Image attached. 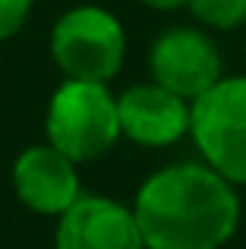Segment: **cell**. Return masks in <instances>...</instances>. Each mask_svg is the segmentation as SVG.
<instances>
[{
    "label": "cell",
    "instance_id": "3",
    "mask_svg": "<svg viewBox=\"0 0 246 249\" xmlns=\"http://www.w3.org/2000/svg\"><path fill=\"white\" fill-rule=\"evenodd\" d=\"M51 57L67 79L111 82L126 60L123 22L105 6H73L51 29Z\"/></svg>",
    "mask_w": 246,
    "mask_h": 249
},
{
    "label": "cell",
    "instance_id": "5",
    "mask_svg": "<svg viewBox=\"0 0 246 249\" xmlns=\"http://www.w3.org/2000/svg\"><path fill=\"white\" fill-rule=\"evenodd\" d=\"M148 70L158 85L171 89L186 101L209 91L224 76L218 44L202 29H193V25L161 32L148 51Z\"/></svg>",
    "mask_w": 246,
    "mask_h": 249
},
{
    "label": "cell",
    "instance_id": "2",
    "mask_svg": "<svg viewBox=\"0 0 246 249\" xmlns=\"http://www.w3.org/2000/svg\"><path fill=\"white\" fill-rule=\"evenodd\" d=\"M44 133L51 145L76 164L105 158L123 136L117 95H111L107 82L67 79L48 101Z\"/></svg>",
    "mask_w": 246,
    "mask_h": 249
},
{
    "label": "cell",
    "instance_id": "11",
    "mask_svg": "<svg viewBox=\"0 0 246 249\" xmlns=\"http://www.w3.org/2000/svg\"><path fill=\"white\" fill-rule=\"evenodd\" d=\"M145 6H152V10H161V13H167V10H180V6H186L190 0H142Z\"/></svg>",
    "mask_w": 246,
    "mask_h": 249
},
{
    "label": "cell",
    "instance_id": "4",
    "mask_svg": "<svg viewBox=\"0 0 246 249\" xmlns=\"http://www.w3.org/2000/svg\"><path fill=\"white\" fill-rule=\"evenodd\" d=\"M190 136L202 161L230 180L246 183V76H221L190 104Z\"/></svg>",
    "mask_w": 246,
    "mask_h": 249
},
{
    "label": "cell",
    "instance_id": "7",
    "mask_svg": "<svg viewBox=\"0 0 246 249\" xmlns=\"http://www.w3.org/2000/svg\"><path fill=\"white\" fill-rule=\"evenodd\" d=\"M120 133L145 148H164L190 133V104L158 82L129 85L117 95Z\"/></svg>",
    "mask_w": 246,
    "mask_h": 249
},
{
    "label": "cell",
    "instance_id": "10",
    "mask_svg": "<svg viewBox=\"0 0 246 249\" xmlns=\"http://www.w3.org/2000/svg\"><path fill=\"white\" fill-rule=\"evenodd\" d=\"M32 6H35V0H0V41L22 32Z\"/></svg>",
    "mask_w": 246,
    "mask_h": 249
},
{
    "label": "cell",
    "instance_id": "8",
    "mask_svg": "<svg viewBox=\"0 0 246 249\" xmlns=\"http://www.w3.org/2000/svg\"><path fill=\"white\" fill-rule=\"evenodd\" d=\"M13 193L35 214L60 218L82 196L76 161H70L54 145H29L13 161Z\"/></svg>",
    "mask_w": 246,
    "mask_h": 249
},
{
    "label": "cell",
    "instance_id": "9",
    "mask_svg": "<svg viewBox=\"0 0 246 249\" xmlns=\"http://www.w3.org/2000/svg\"><path fill=\"white\" fill-rule=\"evenodd\" d=\"M186 6L205 29L234 32L246 25V0H190Z\"/></svg>",
    "mask_w": 246,
    "mask_h": 249
},
{
    "label": "cell",
    "instance_id": "6",
    "mask_svg": "<svg viewBox=\"0 0 246 249\" xmlns=\"http://www.w3.org/2000/svg\"><path fill=\"white\" fill-rule=\"evenodd\" d=\"M54 249H145L129 205L82 193L57 218Z\"/></svg>",
    "mask_w": 246,
    "mask_h": 249
},
{
    "label": "cell",
    "instance_id": "1",
    "mask_svg": "<svg viewBox=\"0 0 246 249\" xmlns=\"http://www.w3.org/2000/svg\"><path fill=\"white\" fill-rule=\"evenodd\" d=\"M133 214L145 249H221L240 224V199L205 161H183L142 183Z\"/></svg>",
    "mask_w": 246,
    "mask_h": 249
}]
</instances>
